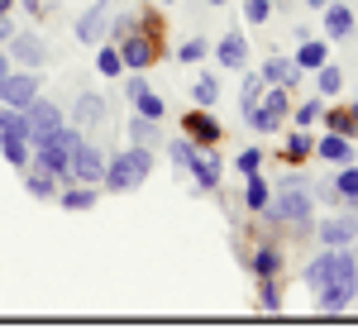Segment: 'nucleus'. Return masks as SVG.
<instances>
[{
	"label": "nucleus",
	"mask_w": 358,
	"mask_h": 334,
	"mask_svg": "<svg viewBox=\"0 0 358 334\" xmlns=\"http://www.w3.org/2000/svg\"><path fill=\"white\" fill-rule=\"evenodd\" d=\"M315 77H320V96H339L344 91V67H334V62H320Z\"/></svg>",
	"instance_id": "30"
},
{
	"label": "nucleus",
	"mask_w": 358,
	"mask_h": 334,
	"mask_svg": "<svg viewBox=\"0 0 358 334\" xmlns=\"http://www.w3.org/2000/svg\"><path fill=\"white\" fill-rule=\"evenodd\" d=\"M273 15V0H244V20L248 24H263Z\"/></svg>",
	"instance_id": "37"
},
{
	"label": "nucleus",
	"mask_w": 358,
	"mask_h": 334,
	"mask_svg": "<svg viewBox=\"0 0 358 334\" xmlns=\"http://www.w3.org/2000/svg\"><path fill=\"white\" fill-rule=\"evenodd\" d=\"M115 48H120V57H124V72H148V67H153V57L163 53V38L138 34V29H134V34H124Z\"/></svg>",
	"instance_id": "5"
},
{
	"label": "nucleus",
	"mask_w": 358,
	"mask_h": 334,
	"mask_svg": "<svg viewBox=\"0 0 358 334\" xmlns=\"http://www.w3.org/2000/svg\"><path fill=\"white\" fill-rule=\"evenodd\" d=\"M234 167H239V172H258V167H263V153H258V148H244V153H239V158H234Z\"/></svg>",
	"instance_id": "39"
},
{
	"label": "nucleus",
	"mask_w": 358,
	"mask_h": 334,
	"mask_svg": "<svg viewBox=\"0 0 358 334\" xmlns=\"http://www.w3.org/2000/svg\"><path fill=\"white\" fill-rule=\"evenodd\" d=\"M134 110L143 115V119H158V124H163L167 106H163V96H153V91H143V96H134Z\"/></svg>",
	"instance_id": "33"
},
{
	"label": "nucleus",
	"mask_w": 358,
	"mask_h": 334,
	"mask_svg": "<svg viewBox=\"0 0 358 334\" xmlns=\"http://www.w3.org/2000/svg\"><path fill=\"white\" fill-rule=\"evenodd\" d=\"M129 139H134L138 148H153V143H158V119H143V115H134V119H129Z\"/></svg>",
	"instance_id": "29"
},
{
	"label": "nucleus",
	"mask_w": 358,
	"mask_h": 334,
	"mask_svg": "<svg viewBox=\"0 0 358 334\" xmlns=\"http://www.w3.org/2000/svg\"><path fill=\"white\" fill-rule=\"evenodd\" d=\"M315 153H320V158H325V163H354V139H349V134H330V129H325V139L315 143Z\"/></svg>",
	"instance_id": "16"
},
{
	"label": "nucleus",
	"mask_w": 358,
	"mask_h": 334,
	"mask_svg": "<svg viewBox=\"0 0 358 334\" xmlns=\"http://www.w3.org/2000/svg\"><path fill=\"white\" fill-rule=\"evenodd\" d=\"M148 172H153V148H120L110 163H106V177H101V187H110V191H134L148 182Z\"/></svg>",
	"instance_id": "2"
},
{
	"label": "nucleus",
	"mask_w": 358,
	"mask_h": 334,
	"mask_svg": "<svg viewBox=\"0 0 358 334\" xmlns=\"http://www.w3.org/2000/svg\"><path fill=\"white\" fill-rule=\"evenodd\" d=\"M192 148H196L192 139H172V143H167V153H172V163H177V167H187V158H192Z\"/></svg>",
	"instance_id": "40"
},
{
	"label": "nucleus",
	"mask_w": 358,
	"mask_h": 334,
	"mask_svg": "<svg viewBox=\"0 0 358 334\" xmlns=\"http://www.w3.org/2000/svg\"><path fill=\"white\" fill-rule=\"evenodd\" d=\"M258 91H263V77H253V82L244 86V110L253 106V101H258Z\"/></svg>",
	"instance_id": "42"
},
{
	"label": "nucleus",
	"mask_w": 358,
	"mask_h": 334,
	"mask_svg": "<svg viewBox=\"0 0 358 334\" xmlns=\"http://www.w3.org/2000/svg\"><path fill=\"white\" fill-rule=\"evenodd\" d=\"M206 53H210V48H206V38H187V43L177 48V57H182L187 67H192V62H201V57H206Z\"/></svg>",
	"instance_id": "36"
},
{
	"label": "nucleus",
	"mask_w": 358,
	"mask_h": 334,
	"mask_svg": "<svg viewBox=\"0 0 358 334\" xmlns=\"http://www.w3.org/2000/svg\"><path fill=\"white\" fill-rule=\"evenodd\" d=\"M258 77H263V86H292L296 77H301V67H296L292 57H268Z\"/></svg>",
	"instance_id": "17"
},
{
	"label": "nucleus",
	"mask_w": 358,
	"mask_h": 334,
	"mask_svg": "<svg viewBox=\"0 0 358 334\" xmlns=\"http://www.w3.org/2000/svg\"><path fill=\"white\" fill-rule=\"evenodd\" d=\"M182 129H187V139L196 143V148H215V143L224 139V129H220V119L206 110V106H196V110L182 115Z\"/></svg>",
	"instance_id": "8"
},
{
	"label": "nucleus",
	"mask_w": 358,
	"mask_h": 334,
	"mask_svg": "<svg viewBox=\"0 0 358 334\" xmlns=\"http://www.w3.org/2000/svg\"><path fill=\"white\" fill-rule=\"evenodd\" d=\"M0 134H24V139H29L24 110H10V106H0Z\"/></svg>",
	"instance_id": "34"
},
{
	"label": "nucleus",
	"mask_w": 358,
	"mask_h": 334,
	"mask_svg": "<svg viewBox=\"0 0 358 334\" xmlns=\"http://www.w3.org/2000/svg\"><path fill=\"white\" fill-rule=\"evenodd\" d=\"M320 110H325V101H306L301 110L292 115V119H296V129H310V124H315V119H320Z\"/></svg>",
	"instance_id": "35"
},
{
	"label": "nucleus",
	"mask_w": 358,
	"mask_h": 334,
	"mask_svg": "<svg viewBox=\"0 0 358 334\" xmlns=\"http://www.w3.org/2000/svg\"><path fill=\"white\" fill-rule=\"evenodd\" d=\"M34 96H38V72H5L0 77V106L24 110Z\"/></svg>",
	"instance_id": "9"
},
{
	"label": "nucleus",
	"mask_w": 358,
	"mask_h": 334,
	"mask_svg": "<svg viewBox=\"0 0 358 334\" xmlns=\"http://www.w3.org/2000/svg\"><path fill=\"white\" fill-rule=\"evenodd\" d=\"M0 153H5L10 167H29L34 163V143H29L24 134H0Z\"/></svg>",
	"instance_id": "19"
},
{
	"label": "nucleus",
	"mask_w": 358,
	"mask_h": 334,
	"mask_svg": "<svg viewBox=\"0 0 358 334\" xmlns=\"http://www.w3.org/2000/svg\"><path fill=\"white\" fill-rule=\"evenodd\" d=\"M358 296V286H325V291H315V301L325 315H339V310H349V301Z\"/></svg>",
	"instance_id": "21"
},
{
	"label": "nucleus",
	"mask_w": 358,
	"mask_h": 334,
	"mask_svg": "<svg viewBox=\"0 0 358 334\" xmlns=\"http://www.w3.org/2000/svg\"><path fill=\"white\" fill-rule=\"evenodd\" d=\"M258 306H263V310H277V306H282V291H277V277H263V291H258Z\"/></svg>",
	"instance_id": "38"
},
{
	"label": "nucleus",
	"mask_w": 358,
	"mask_h": 334,
	"mask_svg": "<svg viewBox=\"0 0 358 334\" xmlns=\"http://www.w3.org/2000/svg\"><path fill=\"white\" fill-rule=\"evenodd\" d=\"M354 239H358V215H354V210L320 224V244H325V249H349Z\"/></svg>",
	"instance_id": "12"
},
{
	"label": "nucleus",
	"mask_w": 358,
	"mask_h": 334,
	"mask_svg": "<svg viewBox=\"0 0 358 334\" xmlns=\"http://www.w3.org/2000/svg\"><path fill=\"white\" fill-rule=\"evenodd\" d=\"M24 124H29V143H38V139H48L53 129H62L67 119H62V110H57L48 96H34L24 106Z\"/></svg>",
	"instance_id": "6"
},
{
	"label": "nucleus",
	"mask_w": 358,
	"mask_h": 334,
	"mask_svg": "<svg viewBox=\"0 0 358 334\" xmlns=\"http://www.w3.org/2000/svg\"><path fill=\"white\" fill-rule=\"evenodd\" d=\"M101 177H106V158H101V148H91V143H77L72 148V182H86V187H101Z\"/></svg>",
	"instance_id": "10"
},
{
	"label": "nucleus",
	"mask_w": 358,
	"mask_h": 334,
	"mask_svg": "<svg viewBox=\"0 0 358 334\" xmlns=\"http://www.w3.org/2000/svg\"><path fill=\"white\" fill-rule=\"evenodd\" d=\"M134 29H138V20H134V15H120V20L110 24V38L120 43V38H124V34H134Z\"/></svg>",
	"instance_id": "41"
},
{
	"label": "nucleus",
	"mask_w": 358,
	"mask_h": 334,
	"mask_svg": "<svg viewBox=\"0 0 358 334\" xmlns=\"http://www.w3.org/2000/svg\"><path fill=\"white\" fill-rule=\"evenodd\" d=\"M320 119H325L330 134H349V139H358V110L354 106H349V110H320Z\"/></svg>",
	"instance_id": "22"
},
{
	"label": "nucleus",
	"mask_w": 358,
	"mask_h": 334,
	"mask_svg": "<svg viewBox=\"0 0 358 334\" xmlns=\"http://www.w3.org/2000/svg\"><path fill=\"white\" fill-rule=\"evenodd\" d=\"M354 110H358V101H354Z\"/></svg>",
	"instance_id": "49"
},
{
	"label": "nucleus",
	"mask_w": 358,
	"mask_h": 334,
	"mask_svg": "<svg viewBox=\"0 0 358 334\" xmlns=\"http://www.w3.org/2000/svg\"><path fill=\"white\" fill-rule=\"evenodd\" d=\"M5 72H10V53H0V77H5Z\"/></svg>",
	"instance_id": "46"
},
{
	"label": "nucleus",
	"mask_w": 358,
	"mask_h": 334,
	"mask_svg": "<svg viewBox=\"0 0 358 334\" xmlns=\"http://www.w3.org/2000/svg\"><path fill=\"white\" fill-rule=\"evenodd\" d=\"M301 72H315L320 62H330V48H325V38H306L301 48H296V57H292Z\"/></svg>",
	"instance_id": "20"
},
{
	"label": "nucleus",
	"mask_w": 358,
	"mask_h": 334,
	"mask_svg": "<svg viewBox=\"0 0 358 334\" xmlns=\"http://www.w3.org/2000/svg\"><path fill=\"white\" fill-rule=\"evenodd\" d=\"M215 57H220L224 72H239V67L248 62V38H244V34H224L220 48H215Z\"/></svg>",
	"instance_id": "15"
},
{
	"label": "nucleus",
	"mask_w": 358,
	"mask_h": 334,
	"mask_svg": "<svg viewBox=\"0 0 358 334\" xmlns=\"http://www.w3.org/2000/svg\"><path fill=\"white\" fill-rule=\"evenodd\" d=\"M106 110H110V106H106V96H96V91H82V96H77V106H72V124H77V129H96V124H101V119H106Z\"/></svg>",
	"instance_id": "13"
},
{
	"label": "nucleus",
	"mask_w": 358,
	"mask_h": 334,
	"mask_svg": "<svg viewBox=\"0 0 358 334\" xmlns=\"http://www.w3.org/2000/svg\"><path fill=\"white\" fill-rule=\"evenodd\" d=\"M306 5H310V10H325V5H330V0H306Z\"/></svg>",
	"instance_id": "47"
},
{
	"label": "nucleus",
	"mask_w": 358,
	"mask_h": 334,
	"mask_svg": "<svg viewBox=\"0 0 358 334\" xmlns=\"http://www.w3.org/2000/svg\"><path fill=\"white\" fill-rule=\"evenodd\" d=\"M24 10L29 15H43V0H24Z\"/></svg>",
	"instance_id": "44"
},
{
	"label": "nucleus",
	"mask_w": 358,
	"mask_h": 334,
	"mask_svg": "<svg viewBox=\"0 0 358 334\" xmlns=\"http://www.w3.org/2000/svg\"><path fill=\"white\" fill-rule=\"evenodd\" d=\"M354 10L349 5H325V38H349L354 34Z\"/></svg>",
	"instance_id": "18"
},
{
	"label": "nucleus",
	"mask_w": 358,
	"mask_h": 334,
	"mask_svg": "<svg viewBox=\"0 0 358 334\" xmlns=\"http://www.w3.org/2000/svg\"><path fill=\"white\" fill-rule=\"evenodd\" d=\"M334 196H339V201H349V210L358 205V167L354 163H344V172L334 177Z\"/></svg>",
	"instance_id": "27"
},
{
	"label": "nucleus",
	"mask_w": 358,
	"mask_h": 334,
	"mask_svg": "<svg viewBox=\"0 0 358 334\" xmlns=\"http://www.w3.org/2000/svg\"><path fill=\"white\" fill-rule=\"evenodd\" d=\"M192 101H196V106H206V110H210V106L220 101V82H215L210 72H206V77H196V86H192Z\"/></svg>",
	"instance_id": "31"
},
{
	"label": "nucleus",
	"mask_w": 358,
	"mask_h": 334,
	"mask_svg": "<svg viewBox=\"0 0 358 334\" xmlns=\"http://www.w3.org/2000/svg\"><path fill=\"white\" fill-rule=\"evenodd\" d=\"M244 201H248V210H263V205L273 201V182H268V177H258V172H248Z\"/></svg>",
	"instance_id": "24"
},
{
	"label": "nucleus",
	"mask_w": 358,
	"mask_h": 334,
	"mask_svg": "<svg viewBox=\"0 0 358 334\" xmlns=\"http://www.w3.org/2000/svg\"><path fill=\"white\" fill-rule=\"evenodd\" d=\"M24 191L38 196V201H48V196H57V177L48 172V167H34V172L24 177Z\"/></svg>",
	"instance_id": "23"
},
{
	"label": "nucleus",
	"mask_w": 358,
	"mask_h": 334,
	"mask_svg": "<svg viewBox=\"0 0 358 334\" xmlns=\"http://www.w3.org/2000/svg\"><path fill=\"white\" fill-rule=\"evenodd\" d=\"M306 286L325 291V286H358V258L349 249H325L310 258L306 268Z\"/></svg>",
	"instance_id": "1"
},
{
	"label": "nucleus",
	"mask_w": 358,
	"mask_h": 334,
	"mask_svg": "<svg viewBox=\"0 0 358 334\" xmlns=\"http://www.w3.org/2000/svg\"><path fill=\"white\" fill-rule=\"evenodd\" d=\"M91 205H96V187H86V182L62 191V210H91Z\"/></svg>",
	"instance_id": "28"
},
{
	"label": "nucleus",
	"mask_w": 358,
	"mask_h": 334,
	"mask_svg": "<svg viewBox=\"0 0 358 334\" xmlns=\"http://www.w3.org/2000/svg\"><path fill=\"white\" fill-rule=\"evenodd\" d=\"M206 5H229V0H206Z\"/></svg>",
	"instance_id": "48"
},
{
	"label": "nucleus",
	"mask_w": 358,
	"mask_h": 334,
	"mask_svg": "<svg viewBox=\"0 0 358 334\" xmlns=\"http://www.w3.org/2000/svg\"><path fill=\"white\" fill-rule=\"evenodd\" d=\"M106 24H110V0H96L82 20H77V38H82V43H96V38L106 34Z\"/></svg>",
	"instance_id": "14"
},
{
	"label": "nucleus",
	"mask_w": 358,
	"mask_h": 334,
	"mask_svg": "<svg viewBox=\"0 0 358 334\" xmlns=\"http://www.w3.org/2000/svg\"><path fill=\"white\" fill-rule=\"evenodd\" d=\"M292 110V101H287V86H268V91H258V101L248 106V124L258 129V134H273L277 124H282V115Z\"/></svg>",
	"instance_id": "4"
},
{
	"label": "nucleus",
	"mask_w": 358,
	"mask_h": 334,
	"mask_svg": "<svg viewBox=\"0 0 358 334\" xmlns=\"http://www.w3.org/2000/svg\"><path fill=\"white\" fill-rule=\"evenodd\" d=\"M310 153H315V139H310V129H296V134L287 139V148H282V158H287V163H306Z\"/></svg>",
	"instance_id": "26"
},
{
	"label": "nucleus",
	"mask_w": 358,
	"mask_h": 334,
	"mask_svg": "<svg viewBox=\"0 0 358 334\" xmlns=\"http://www.w3.org/2000/svg\"><path fill=\"white\" fill-rule=\"evenodd\" d=\"M5 53L15 57V62H24V67H43V62H48L43 38H34V34H10V38H5Z\"/></svg>",
	"instance_id": "11"
},
{
	"label": "nucleus",
	"mask_w": 358,
	"mask_h": 334,
	"mask_svg": "<svg viewBox=\"0 0 358 334\" xmlns=\"http://www.w3.org/2000/svg\"><path fill=\"white\" fill-rule=\"evenodd\" d=\"M248 268H253V277H258V282L277 277V273H282V253H277V249H258L253 258H248Z\"/></svg>",
	"instance_id": "25"
},
{
	"label": "nucleus",
	"mask_w": 358,
	"mask_h": 334,
	"mask_svg": "<svg viewBox=\"0 0 358 334\" xmlns=\"http://www.w3.org/2000/svg\"><path fill=\"white\" fill-rule=\"evenodd\" d=\"M10 10H15V0H0V20H10Z\"/></svg>",
	"instance_id": "45"
},
{
	"label": "nucleus",
	"mask_w": 358,
	"mask_h": 334,
	"mask_svg": "<svg viewBox=\"0 0 358 334\" xmlns=\"http://www.w3.org/2000/svg\"><path fill=\"white\" fill-rule=\"evenodd\" d=\"M96 72H101V77H120V72H124V57H120L115 43H106V48L96 53Z\"/></svg>",
	"instance_id": "32"
},
{
	"label": "nucleus",
	"mask_w": 358,
	"mask_h": 334,
	"mask_svg": "<svg viewBox=\"0 0 358 334\" xmlns=\"http://www.w3.org/2000/svg\"><path fill=\"white\" fill-rule=\"evenodd\" d=\"M124 91H129V101H134V96H143V91H148V82H143V72H134V77H129V86H124Z\"/></svg>",
	"instance_id": "43"
},
{
	"label": "nucleus",
	"mask_w": 358,
	"mask_h": 334,
	"mask_svg": "<svg viewBox=\"0 0 358 334\" xmlns=\"http://www.w3.org/2000/svg\"><path fill=\"white\" fill-rule=\"evenodd\" d=\"M268 224H310V191L306 182H282L273 191V201L263 205Z\"/></svg>",
	"instance_id": "3"
},
{
	"label": "nucleus",
	"mask_w": 358,
	"mask_h": 334,
	"mask_svg": "<svg viewBox=\"0 0 358 334\" xmlns=\"http://www.w3.org/2000/svg\"><path fill=\"white\" fill-rule=\"evenodd\" d=\"M182 172H192L196 191H215V187H220V177H224V163H220V153H215V148H192V158H187Z\"/></svg>",
	"instance_id": "7"
}]
</instances>
